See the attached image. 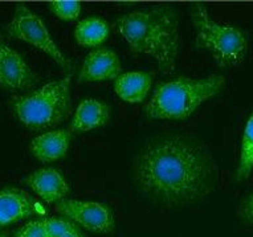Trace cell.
<instances>
[{"label": "cell", "instance_id": "6da1fadb", "mask_svg": "<svg viewBox=\"0 0 253 237\" xmlns=\"http://www.w3.org/2000/svg\"><path fill=\"white\" fill-rule=\"evenodd\" d=\"M133 180L150 201L166 208H184L215 190L217 166L202 143L188 138H167L150 143L139 153Z\"/></svg>", "mask_w": 253, "mask_h": 237}, {"label": "cell", "instance_id": "7a4b0ae2", "mask_svg": "<svg viewBox=\"0 0 253 237\" xmlns=\"http://www.w3.org/2000/svg\"><path fill=\"white\" fill-rule=\"evenodd\" d=\"M179 20L176 9L158 5L118 17L113 23V29L129 44L134 56L150 54L165 75H172L180 48Z\"/></svg>", "mask_w": 253, "mask_h": 237}, {"label": "cell", "instance_id": "3957f363", "mask_svg": "<svg viewBox=\"0 0 253 237\" xmlns=\"http://www.w3.org/2000/svg\"><path fill=\"white\" fill-rule=\"evenodd\" d=\"M225 85L220 75L206 79L180 76L170 82L158 83L151 100L145 105V114L157 119H186L206 101L217 96Z\"/></svg>", "mask_w": 253, "mask_h": 237}, {"label": "cell", "instance_id": "277c9868", "mask_svg": "<svg viewBox=\"0 0 253 237\" xmlns=\"http://www.w3.org/2000/svg\"><path fill=\"white\" fill-rule=\"evenodd\" d=\"M72 73L52 81L28 96H13L9 100L13 114L31 130H45L61 123L72 114Z\"/></svg>", "mask_w": 253, "mask_h": 237}, {"label": "cell", "instance_id": "5b68a950", "mask_svg": "<svg viewBox=\"0 0 253 237\" xmlns=\"http://www.w3.org/2000/svg\"><path fill=\"white\" fill-rule=\"evenodd\" d=\"M195 29V46L207 49L220 68H232L244 61L248 52V34L237 27L220 24L210 17L206 5L195 3L190 7Z\"/></svg>", "mask_w": 253, "mask_h": 237}, {"label": "cell", "instance_id": "8992f818", "mask_svg": "<svg viewBox=\"0 0 253 237\" xmlns=\"http://www.w3.org/2000/svg\"><path fill=\"white\" fill-rule=\"evenodd\" d=\"M7 38L19 39L36 46L53 58L62 71L72 73V61L58 49L53 39L50 38L44 21L25 5H17L11 23L4 27Z\"/></svg>", "mask_w": 253, "mask_h": 237}, {"label": "cell", "instance_id": "52a82bcc", "mask_svg": "<svg viewBox=\"0 0 253 237\" xmlns=\"http://www.w3.org/2000/svg\"><path fill=\"white\" fill-rule=\"evenodd\" d=\"M56 211L91 232L110 233L116 227L114 215L108 204L62 199L56 203Z\"/></svg>", "mask_w": 253, "mask_h": 237}, {"label": "cell", "instance_id": "ba28073f", "mask_svg": "<svg viewBox=\"0 0 253 237\" xmlns=\"http://www.w3.org/2000/svg\"><path fill=\"white\" fill-rule=\"evenodd\" d=\"M39 77L25 60L13 50L0 32V87L8 90H28L38 83Z\"/></svg>", "mask_w": 253, "mask_h": 237}, {"label": "cell", "instance_id": "9c48e42d", "mask_svg": "<svg viewBox=\"0 0 253 237\" xmlns=\"http://www.w3.org/2000/svg\"><path fill=\"white\" fill-rule=\"evenodd\" d=\"M122 67L116 52L109 48H98L91 50L85 57L83 68L80 71L79 82L93 81H116L121 76Z\"/></svg>", "mask_w": 253, "mask_h": 237}, {"label": "cell", "instance_id": "30bf717a", "mask_svg": "<svg viewBox=\"0 0 253 237\" xmlns=\"http://www.w3.org/2000/svg\"><path fill=\"white\" fill-rule=\"evenodd\" d=\"M39 213V204L28 192L7 187L0 191V228Z\"/></svg>", "mask_w": 253, "mask_h": 237}, {"label": "cell", "instance_id": "8fae6325", "mask_svg": "<svg viewBox=\"0 0 253 237\" xmlns=\"http://www.w3.org/2000/svg\"><path fill=\"white\" fill-rule=\"evenodd\" d=\"M23 183L49 204L61 201L69 192V186L61 172L56 168H42L35 171L23 179Z\"/></svg>", "mask_w": 253, "mask_h": 237}, {"label": "cell", "instance_id": "7c38bea8", "mask_svg": "<svg viewBox=\"0 0 253 237\" xmlns=\"http://www.w3.org/2000/svg\"><path fill=\"white\" fill-rule=\"evenodd\" d=\"M72 133L58 129L39 135L29 143V151L42 163H50L64 158L71 145Z\"/></svg>", "mask_w": 253, "mask_h": 237}, {"label": "cell", "instance_id": "4fadbf2b", "mask_svg": "<svg viewBox=\"0 0 253 237\" xmlns=\"http://www.w3.org/2000/svg\"><path fill=\"white\" fill-rule=\"evenodd\" d=\"M110 119L108 105L94 98H85L79 104L69 125L71 133H85L102 127Z\"/></svg>", "mask_w": 253, "mask_h": 237}, {"label": "cell", "instance_id": "5bb4252c", "mask_svg": "<svg viewBox=\"0 0 253 237\" xmlns=\"http://www.w3.org/2000/svg\"><path fill=\"white\" fill-rule=\"evenodd\" d=\"M153 85V76L145 72L121 75L114 82V90L121 100L129 104H141L146 100Z\"/></svg>", "mask_w": 253, "mask_h": 237}, {"label": "cell", "instance_id": "9a60e30c", "mask_svg": "<svg viewBox=\"0 0 253 237\" xmlns=\"http://www.w3.org/2000/svg\"><path fill=\"white\" fill-rule=\"evenodd\" d=\"M110 27L101 17H87L79 21L75 29V39L80 45L97 46L108 39Z\"/></svg>", "mask_w": 253, "mask_h": 237}, {"label": "cell", "instance_id": "2e32d148", "mask_svg": "<svg viewBox=\"0 0 253 237\" xmlns=\"http://www.w3.org/2000/svg\"><path fill=\"white\" fill-rule=\"evenodd\" d=\"M253 170V113L249 117L248 122L245 125L243 143H241V154L239 166H237L235 180L243 182L248 179Z\"/></svg>", "mask_w": 253, "mask_h": 237}, {"label": "cell", "instance_id": "e0dca14e", "mask_svg": "<svg viewBox=\"0 0 253 237\" xmlns=\"http://www.w3.org/2000/svg\"><path fill=\"white\" fill-rule=\"evenodd\" d=\"M50 11L61 20H76L81 13V3L76 0H56L49 3Z\"/></svg>", "mask_w": 253, "mask_h": 237}, {"label": "cell", "instance_id": "ac0fdd59", "mask_svg": "<svg viewBox=\"0 0 253 237\" xmlns=\"http://www.w3.org/2000/svg\"><path fill=\"white\" fill-rule=\"evenodd\" d=\"M44 224L50 237H61L77 227L75 221L69 220L67 217H45Z\"/></svg>", "mask_w": 253, "mask_h": 237}, {"label": "cell", "instance_id": "d6986e66", "mask_svg": "<svg viewBox=\"0 0 253 237\" xmlns=\"http://www.w3.org/2000/svg\"><path fill=\"white\" fill-rule=\"evenodd\" d=\"M13 237H50L44 224V219H36L25 223L15 232Z\"/></svg>", "mask_w": 253, "mask_h": 237}, {"label": "cell", "instance_id": "ffe728a7", "mask_svg": "<svg viewBox=\"0 0 253 237\" xmlns=\"http://www.w3.org/2000/svg\"><path fill=\"white\" fill-rule=\"evenodd\" d=\"M236 215L244 224H253V192L241 201Z\"/></svg>", "mask_w": 253, "mask_h": 237}, {"label": "cell", "instance_id": "44dd1931", "mask_svg": "<svg viewBox=\"0 0 253 237\" xmlns=\"http://www.w3.org/2000/svg\"><path fill=\"white\" fill-rule=\"evenodd\" d=\"M61 237H86V236L84 235L83 231H81V229L79 228V225H77V227H75L72 231H69V232L65 233V235Z\"/></svg>", "mask_w": 253, "mask_h": 237}, {"label": "cell", "instance_id": "7402d4cb", "mask_svg": "<svg viewBox=\"0 0 253 237\" xmlns=\"http://www.w3.org/2000/svg\"><path fill=\"white\" fill-rule=\"evenodd\" d=\"M0 237H9V235L7 232H0Z\"/></svg>", "mask_w": 253, "mask_h": 237}]
</instances>
